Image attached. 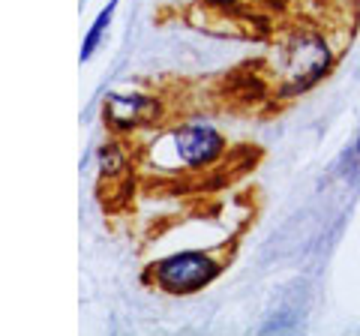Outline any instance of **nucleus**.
<instances>
[{"label":"nucleus","mask_w":360,"mask_h":336,"mask_svg":"<svg viewBox=\"0 0 360 336\" xmlns=\"http://www.w3.org/2000/svg\"><path fill=\"white\" fill-rule=\"evenodd\" d=\"M222 267L205 252H180L172 259H162L160 264H153V279L156 285L168 295H193L210 285L219 276Z\"/></svg>","instance_id":"obj_1"},{"label":"nucleus","mask_w":360,"mask_h":336,"mask_svg":"<svg viewBox=\"0 0 360 336\" xmlns=\"http://www.w3.org/2000/svg\"><path fill=\"white\" fill-rule=\"evenodd\" d=\"M174 144H177V156L189 168L213 165L225 150L222 136L213 127H207V123H189V127L177 129Z\"/></svg>","instance_id":"obj_2"},{"label":"nucleus","mask_w":360,"mask_h":336,"mask_svg":"<svg viewBox=\"0 0 360 336\" xmlns=\"http://www.w3.org/2000/svg\"><path fill=\"white\" fill-rule=\"evenodd\" d=\"M156 105L144 96H108L105 103V117L111 127H135V123L150 120Z\"/></svg>","instance_id":"obj_3"},{"label":"nucleus","mask_w":360,"mask_h":336,"mask_svg":"<svg viewBox=\"0 0 360 336\" xmlns=\"http://www.w3.org/2000/svg\"><path fill=\"white\" fill-rule=\"evenodd\" d=\"M115 4H117V0H111L108 9H103V13H99V18L94 21V27H90L87 39H84V46H82V60H87L90 54L96 51V46H99V39H103V33H105V27H108L111 15H115Z\"/></svg>","instance_id":"obj_4"},{"label":"nucleus","mask_w":360,"mask_h":336,"mask_svg":"<svg viewBox=\"0 0 360 336\" xmlns=\"http://www.w3.org/2000/svg\"><path fill=\"white\" fill-rule=\"evenodd\" d=\"M357 150H360V141H357Z\"/></svg>","instance_id":"obj_5"}]
</instances>
